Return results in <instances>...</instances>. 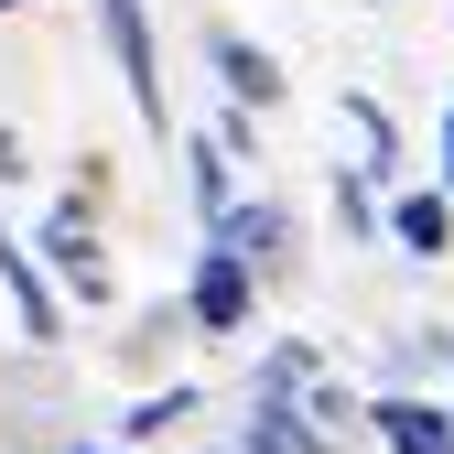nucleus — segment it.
Instances as JSON below:
<instances>
[{"mask_svg":"<svg viewBox=\"0 0 454 454\" xmlns=\"http://www.w3.org/2000/svg\"><path fill=\"white\" fill-rule=\"evenodd\" d=\"M216 87L239 98V108H281V66L260 43H239V33H216Z\"/></svg>","mask_w":454,"mask_h":454,"instance_id":"obj_9","label":"nucleus"},{"mask_svg":"<svg viewBox=\"0 0 454 454\" xmlns=\"http://www.w3.org/2000/svg\"><path fill=\"white\" fill-rule=\"evenodd\" d=\"M76 454H130V443H76Z\"/></svg>","mask_w":454,"mask_h":454,"instance_id":"obj_17","label":"nucleus"},{"mask_svg":"<svg viewBox=\"0 0 454 454\" xmlns=\"http://www.w3.org/2000/svg\"><path fill=\"white\" fill-rule=\"evenodd\" d=\"M368 433L389 454H454V401H422V389H379L368 401Z\"/></svg>","mask_w":454,"mask_h":454,"instance_id":"obj_6","label":"nucleus"},{"mask_svg":"<svg viewBox=\"0 0 454 454\" xmlns=\"http://www.w3.org/2000/svg\"><path fill=\"white\" fill-rule=\"evenodd\" d=\"M22 174H33V162H22V141L0 130V184H22Z\"/></svg>","mask_w":454,"mask_h":454,"instance_id":"obj_15","label":"nucleus"},{"mask_svg":"<svg viewBox=\"0 0 454 454\" xmlns=\"http://www.w3.org/2000/svg\"><path fill=\"white\" fill-rule=\"evenodd\" d=\"M249 303H260V270H249V260H227V249H195L184 325H195V335H249Z\"/></svg>","mask_w":454,"mask_h":454,"instance_id":"obj_4","label":"nucleus"},{"mask_svg":"<svg viewBox=\"0 0 454 454\" xmlns=\"http://www.w3.org/2000/svg\"><path fill=\"white\" fill-rule=\"evenodd\" d=\"M184 184H195V206H206V227H216L227 206H239V152H227L216 130H195V141H184Z\"/></svg>","mask_w":454,"mask_h":454,"instance_id":"obj_10","label":"nucleus"},{"mask_svg":"<svg viewBox=\"0 0 454 454\" xmlns=\"http://www.w3.org/2000/svg\"><path fill=\"white\" fill-rule=\"evenodd\" d=\"M0 12H22V0H0Z\"/></svg>","mask_w":454,"mask_h":454,"instance_id":"obj_18","label":"nucleus"},{"mask_svg":"<svg viewBox=\"0 0 454 454\" xmlns=\"http://www.w3.org/2000/svg\"><path fill=\"white\" fill-rule=\"evenodd\" d=\"M443 195H454V108H443Z\"/></svg>","mask_w":454,"mask_h":454,"instance_id":"obj_16","label":"nucleus"},{"mask_svg":"<svg viewBox=\"0 0 454 454\" xmlns=\"http://www.w3.org/2000/svg\"><path fill=\"white\" fill-rule=\"evenodd\" d=\"M335 120H347V130H357V152H368L357 174H389V162H401V130L379 120V98H335Z\"/></svg>","mask_w":454,"mask_h":454,"instance_id":"obj_13","label":"nucleus"},{"mask_svg":"<svg viewBox=\"0 0 454 454\" xmlns=\"http://www.w3.org/2000/svg\"><path fill=\"white\" fill-rule=\"evenodd\" d=\"M389 239H401L411 260H443V249H454V195H443V184L401 195V206H389Z\"/></svg>","mask_w":454,"mask_h":454,"instance_id":"obj_8","label":"nucleus"},{"mask_svg":"<svg viewBox=\"0 0 454 454\" xmlns=\"http://www.w3.org/2000/svg\"><path fill=\"white\" fill-rule=\"evenodd\" d=\"M0 293H12V314H22V335H33V347H54V335H66V303H54L43 260L12 239V227H0Z\"/></svg>","mask_w":454,"mask_h":454,"instance_id":"obj_7","label":"nucleus"},{"mask_svg":"<svg viewBox=\"0 0 454 454\" xmlns=\"http://www.w3.org/2000/svg\"><path fill=\"white\" fill-rule=\"evenodd\" d=\"M206 249H227V260H249L260 281H281V270H293V216H281L270 195H239V206L206 227Z\"/></svg>","mask_w":454,"mask_h":454,"instance_id":"obj_5","label":"nucleus"},{"mask_svg":"<svg viewBox=\"0 0 454 454\" xmlns=\"http://www.w3.org/2000/svg\"><path fill=\"white\" fill-rule=\"evenodd\" d=\"M227 454H335V443H314L293 411H260V401H249V433L227 443Z\"/></svg>","mask_w":454,"mask_h":454,"instance_id":"obj_12","label":"nucleus"},{"mask_svg":"<svg viewBox=\"0 0 454 454\" xmlns=\"http://www.w3.org/2000/svg\"><path fill=\"white\" fill-rule=\"evenodd\" d=\"M335 227H357V239L379 227V184H368V174H347V184H335Z\"/></svg>","mask_w":454,"mask_h":454,"instance_id":"obj_14","label":"nucleus"},{"mask_svg":"<svg viewBox=\"0 0 454 454\" xmlns=\"http://www.w3.org/2000/svg\"><path fill=\"white\" fill-rule=\"evenodd\" d=\"M249 401H260V411H293L314 443H347V433L368 422V401L335 379V357H325V347H303V335H281V347L249 368Z\"/></svg>","mask_w":454,"mask_h":454,"instance_id":"obj_1","label":"nucleus"},{"mask_svg":"<svg viewBox=\"0 0 454 454\" xmlns=\"http://www.w3.org/2000/svg\"><path fill=\"white\" fill-rule=\"evenodd\" d=\"M43 281H54V293H66V303H120V270H108V249H98V195H66V206H54L43 216Z\"/></svg>","mask_w":454,"mask_h":454,"instance_id":"obj_2","label":"nucleus"},{"mask_svg":"<svg viewBox=\"0 0 454 454\" xmlns=\"http://www.w3.org/2000/svg\"><path fill=\"white\" fill-rule=\"evenodd\" d=\"M98 33L120 54V87L141 108V130H162V43H152V0H98Z\"/></svg>","mask_w":454,"mask_h":454,"instance_id":"obj_3","label":"nucleus"},{"mask_svg":"<svg viewBox=\"0 0 454 454\" xmlns=\"http://www.w3.org/2000/svg\"><path fill=\"white\" fill-rule=\"evenodd\" d=\"M174 422H195V389L174 379V389H141V401L120 411V443L141 454V443H162V433H174Z\"/></svg>","mask_w":454,"mask_h":454,"instance_id":"obj_11","label":"nucleus"}]
</instances>
